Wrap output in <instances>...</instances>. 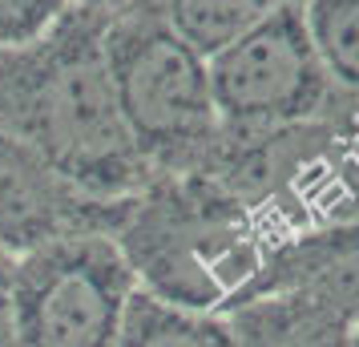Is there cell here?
<instances>
[{"instance_id":"6da1fadb","label":"cell","mask_w":359,"mask_h":347,"mask_svg":"<svg viewBox=\"0 0 359 347\" xmlns=\"http://www.w3.org/2000/svg\"><path fill=\"white\" fill-rule=\"evenodd\" d=\"M0 133L105 202L154 178L117 105L101 13L69 8L41 41L0 53Z\"/></svg>"},{"instance_id":"7a4b0ae2","label":"cell","mask_w":359,"mask_h":347,"mask_svg":"<svg viewBox=\"0 0 359 347\" xmlns=\"http://www.w3.org/2000/svg\"><path fill=\"white\" fill-rule=\"evenodd\" d=\"M114 238L137 291L206 315H226L259 295L271 254L283 243L206 165L154 174L126 202Z\"/></svg>"},{"instance_id":"3957f363","label":"cell","mask_w":359,"mask_h":347,"mask_svg":"<svg viewBox=\"0 0 359 347\" xmlns=\"http://www.w3.org/2000/svg\"><path fill=\"white\" fill-rule=\"evenodd\" d=\"M202 165L222 174L278 238L359 218V105L283 130H222Z\"/></svg>"},{"instance_id":"277c9868","label":"cell","mask_w":359,"mask_h":347,"mask_svg":"<svg viewBox=\"0 0 359 347\" xmlns=\"http://www.w3.org/2000/svg\"><path fill=\"white\" fill-rule=\"evenodd\" d=\"M105 57L121 117L149 170H194L206 162L222 133L210 61L170 29L158 0H137L105 17Z\"/></svg>"},{"instance_id":"5b68a950","label":"cell","mask_w":359,"mask_h":347,"mask_svg":"<svg viewBox=\"0 0 359 347\" xmlns=\"http://www.w3.org/2000/svg\"><path fill=\"white\" fill-rule=\"evenodd\" d=\"M137 295L114 234H65L13 259V303L25 347H117Z\"/></svg>"},{"instance_id":"8992f818","label":"cell","mask_w":359,"mask_h":347,"mask_svg":"<svg viewBox=\"0 0 359 347\" xmlns=\"http://www.w3.org/2000/svg\"><path fill=\"white\" fill-rule=\"evenodd\" d=\"M210 89L222 130H283L355 105L331 85L311 45L303 4L291 0L210 57Z\"/></svg>"},{"instance_id":"52a82bcc","label":"cell","mask_w":359,"mask_h":347,"mask_svg":"<svg viewBox=\"0 0 359 347\" xmlns=\"http://www.w3.org/2000/svg\"><path fill=\"white\" fill-rule=\"evenodd\" d=\"M126 202H105L77 190L33 149L0 133V254L17 259L65 234H114Z\"/></svg>"},{"instance_id":"ba28073f","label":"cell","mask_w":359,"mask_h":347,"mask_svg":"<svg viewBox=\"0 0 359 347\" xmlns=\"http://www.w3.org/2000/svg\"><path fill=\"white\" fill-rule=\"evenodd\" d=\"M259 291H294L359 327V218L283 238Z\"/></svg>"},{"instance_id":"9c48e42d","label":"cell","mask_w":359,"mask_h":347,"mask_svg":"<svg viewBox=\"0 0 359 347\" xmlns=\"http://www.w3.org/2000/svg\"><path fill=\"white\" fill-rule=\"evenodd\" d=\"M238 347H347L351 323L294 291H259L226 311Z\"/></svg>"},{"instance_id":"30bf717a","label":"cell","mask_w":359,"mask_h":347,"mask_svg":"<svg viewBox=\"0 0 359 347\" xmlns=\"http://www.w3.org/2000/svg\"><path fill=\"white\" fill-rule=\"evenodd\" d=\"M117 347H238L226 315L186 311L137 291L126 311Z\"/></svg>"},{"instance_id":"8fae6325","label":"cell","mask_w":359,"mask_h":347,"mask_svg":"<svg viewBox=\"0 0 359 347\" xmlns=\"http://www.w3.org/2000/svg\"><path fill=\"white\" fill-rule=\"evenodd\" d=\"M283 4L291 0H158L170 29L206 61L230 49L238 36H246Z\"/></svg>"},{"instance_id":"7c38bea8","label":"cell","mask_w":359,"mask_h":347,"mask_svg":"<svg viewBox=\"0 0 359 347\" xmlns=\"http://www.w3.org/2000/svg\"><path fill=\"white\" fill-rule=\"evenodd\" d=\"M331 85L359 105V0H299Z\"/></svg>"},{"instance_id":"4fadbf2b","label":"cell","mask_w":359,"mask_h":347,"mask_svg":"<svg viewBox=\"0 0 359 347\" xmlns=\"http://www.w3.org/2000/svg\"><path fill=\"white\" fill-rule=\"evenodd\" d=\"M73 8V0H0V53L33 45Z\"/></svg>"},{"instance_id":"5bb4252c","label":"cell","mask_w":359,"mask_h":347,"mask_svg":"<svg viewBox=\"0 0 359 347\" xmlns=\"http://www.w3.org/2000/svg\"><path fill=\"white\" fill-rule=\"evenodd\" d=\"M0 347H25L13 303V254H0Z\"/></svg>"},{"instance_id":"9a60e30c","label":"cell","mask_w":359,"mask_h":347,"mask_svg":"<svg viewBox=\"0 0 359 347\" xmlns=\"http://www.w3.org/2000/svg\"><path fill=\"white\" fill-rule=\"evenodd\" d=\"M137 0H73V8H85V13H101V17H114L121 8H130Z\"/></svg>"},{"instance_id":"2e32d148","label":"cell","mask_w":359,"mask_h":347,"mask_svg":"<svg viewBox=\"0 0 359 347\" xmlns=\"http://www.w3.org/2000/svg\"><path fill=\"white\" fill-rule=\"evenodd\" d=\"M347 347H359V327H351V343Z\"/></svg>"}]
</instances>
